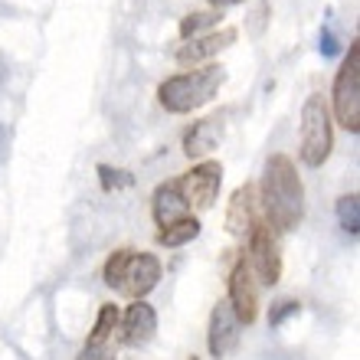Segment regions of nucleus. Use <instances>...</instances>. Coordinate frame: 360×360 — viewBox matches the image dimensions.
<instances>
[{
	"label": "nucleus",
	"mask_w": 360,
	"mask_h": 360,
	"mask_svg": "<svg viewBox=\"0 0 360 360\" xmlns=\"http://www.w3.org/2000/svg\"><path fill=\"white\" fill-rule=\"evenodd\" d=\"M259 207L272 233H292L304 219V184L288 154H272L259 180Z\"/></svg>",
	"instance_id": "nucleus-1"
},
{
	"label": "nucleus",
	"mask_w": 360,
	"mask_h": 360,
	"mask_svg": "<svg viewBox=\"0 0 360 360\" xmlns=\"http://www.w3.org/2000/svg\"><path fill=\"white\" fill-rule=\"evenodd\" d=\"M226 82V72L217 63H207V66L187 69V72H177V76L164 79L158 86V102H161L164 112L171 115H190L203 108L207 102H213L219 92V86Z\"/></svg>",
	"instance_id": "nucleus-2"
},
{
	"label": "nucleus",
	"mask_w": 360,
	"mask_h": 360,
	"mask_svg": "<svg viewBox=\"0 0 360 360\" xmlns=\"http://www.w3.org/2000/svg\"><path fill=\"white\" fill-rule=\"evenodd\" d=\"M331 151H334L331 108H328L321 92H314L302 105V144H298V154H302L304 167H321L331 158Z\"/></svg>",
	"instance_id": "nucleus-3"
},
{
	"label": "nucleus",
	"mask_w": 360,
	"mask_h": 360,
	"mask_svg": "<svg viewBox=\"0 0 360 360\" xmlns=\"http://www.w3.org/2000/svg\"><path fill=\"white\" fill-rule=\"evenodd\" d=\"M331 118L344 131H360V39H351V49L344 56L331 89Z\"/></svg>",
	"instance_id": "nucleus-4"
},
{
	"label": "nucleus",
	"mask_w": 360,
	"mask_h": 360,
	"mask_svg": "<svg viewBox=\"0 0 360 360\" xmlns=\"http://www.w3.org/2000/svg\"><path fill=\"white\" fill-rule=\"evenodd\" d=\"M246 262L252 269L259 285H278L282 278V249H278V239H275L272 229L259 219L252 233H249V252H246Z\"/></svg>",
	"instance_id": "nucleus-5"
},
{
	"label": "nucleus",
	"mask_w": 360,
	"mask_h": 360,
	"mask_svg": "<svg viewBox=\"0 0 360 360\" xmlns=\"http://www.w3.org/2000/svg\"><path fill=\"white\" fill-rule=\"evenodd\" d=\"M177 184H180V193L187 197L190 210H210L219 197V187H223V164L197 161Z\"/></svg>",
	"instance_id": "nucleus-6"
},
{
	"label": "nucleus",
	"mask_w": 360,
	"mask_h": 360,
	"mask_svg": "<svg viewBox=\"0 0 360 360\" xmlns=\"http://www.w3.org/2000/svg\"><path fill=\"white\" fill-rule=\"evenodd\" d=\"M226 302L236 311L239 324H252L259 318V282H256V275H252V269H249L246 256H239L236 266L229 269Z\"/></svg>",
	"instance_id": "nucleus-7"
},
{
	"label": "nucleus",
	"mask_w": 360,
	"mask_h": 360,
	"mask_svg": "<svg viewBox=\"0 0 360 360\" xmlns=\"http://www.w3.org/2000/svg\"><path fill=\"white\" fill-rule=\"evenodd\" d=\"M161 272H164L161 259L154 256V252H138V249H134L131 259H128V266H124L122 285H118V295L131 298V302H144V298L158 288Z\"/></svg>",
	"instance_id": "nucleus-8"
},
{
	"label": "nucleus",
	"mask_w": 360,
	"mask_h": 360,
	"mask_svg": "<svg viewBox=\"0 0 360 360\" xmlns=\"http://www.w3.org/2000/svg\"><path fill=\"white\" fill-rule=\"evenodd\" d=\"M239 39V30L236 27H223V30H210L203 37H193V39H184L177 49V66H187V69H197L203 63H210L213 56H219L223 49H229L233 43Z\"/></svg>",
	"instance_id": "nucleus-9"
},
{
	"label": "nucleus",
	"mask_w": 360,
	"mask_h": 360,
	"mask_svg": "<svg viewBox=\"0 0 360 360\" xmlns=\"http://www.w3.org/2000/svg\"><path fill=\"white\" fill-rule=\"evenodd\" d=\"M239 334H243V324H239L236 311L229 308V302H223L210 311V324H207V347H210V357H229V354L236 351L239 344Z\"/></svg>",
	"instance_id": "nucleus-10"
},
{
	"label": "nucleus",
	"mask_w": 360,
	"mask_h": 360,
	"mask_svg": "<svg viewBox=\"0 0 360 360\" xmlns=\"http://www.w3.org/2000/svg\"><path fill=\"white\" fill-rule=\"evenodd\" d=\"M118 341L124 347H144V344L154 341L158 334V311H154L148 302H131L124 308L122 321H118Z\"/></svg>",
	"instance_id": "nucleus-11"
},
{
	"label": "nucleus",
	"mask_w": 360,
	"mask_h": 360,
	"mask_svg": "<svg viewBox=\"0 0 360 360\" xmlns=\"http://www.w3.org/2000/svg\"><path fill=\"white\" fill-rule=\"evenodd\" d=\"M259 223V197L252 184L233 190V197L226 203V233L233 239H249L252 226Z\"/></svg>",
	"instance_id": "nucleus-12"
},
{
	"label": "nucleus",
	"mask_w": 360,
	"mask_h": 360,
	"mask_svg": "<svg viewBox=\"0 0 360 360\" xmlns=\"http://www.w3.org/2000/svg\"><path fill=\"white\" fill-rule=\"evenodd\" d=\"M223 131H226V122L219 115H210L203 122H193L184 134V154L190 161H207L210 154L219 148L223 141Z\"/></svg>",
	"instance_id": "nucleus-13"
},
{
	"label": "nucleus",
	"mask_w": 360,
	"mask_h": 360,
	"mask_svg": "<svg viewBox=\"0 0 360 360\" xmlns=\"http://www.w3.org/2000/svg\"><path fill=\"white\" fill-rule=\"evenodd\" d=\"M151 217H154V223H158L161 229H167V226H174L177 219L190 217V203H187V197L180 193L177 180H167V184H161V187L154 190Z\"/></svg>",
	"instance_id": "nucleus-14"
},
{
	"label": "nucleus",
	"mask_w": 360,
	"mask_h": 360,
	"mask_svg": "<svg viewBox=\"0 0 360 360\" xmlns=\"http://www.w3.org/2000/svg\"><path fill=\"white\" fill-rule=\"evenodd\" d=\"M200 229H203V223H200L197 217H184V219H177L174 226L158 229V243L167 249H180V246H187V243H193V239L200 236Z\"/></svg>",
	"instance_id": "nucleus-15"
},
{
	"label": "nucleus",
	"mask_w": 360,
	"mask_h": 360,
	"mask_svg": "<svg viewBox=\"0 0 360 360\" xmlns=\"http://www.w3.org/2000/svg\"><path fill=\"white\" fill-rule=\"evenodd\" d=\"M219 20H223V10H190L187 17L180 20V39L203 37V33L219 27Z\"/></svg>",
	"instance_id": "nucleus-16"
},
{
	"label": "nucleus",
	"mask_w": 360,
	"mask_h": 360,
	"mask_svg": "<svg viewBox=\"0 0 360 360\" xmlns=\"http://www.w3.org/2000/svg\"><path fill=\"white\" fill-rule=\"evenodd\" d=\"M118 321H122L118 304H102V308H98V318H95V324H92V334H89L86 344H112L115 331H118Z\"/></svg>",
	"instance_id": "nucleus-17"
},
{
	"label": "nucleus",
	"mask_w": 360,
	"mask_h": 360,
	"mask_svg": "<svg viewBox=\"0 0 360 360\" xmlns=\"http://www.w3.org/2000/svg\"><path fill=\"white\" fill-rule=\"evenodd\" d=\"M338 223H341V229L344 233H351V236L360 233V193L357 190L338 197Z\"/></svg>",
	"instance_id": "nucleus-18"
},
{
	"label": "nucleus",
	"mask_w": 360,
	"mask_h": 360,
	"mask_svg": "<svg viewBox=\"0 0 360 360\" xmlns=\"http://www.w3.org/2000/svg\"><path fill=\"white\" fill-rule=\"evenodd\" d=\"M131 252L134 249H115L112 256L105 259V269H102V278H105V285L108 288H115L118 292V285H122V275H124V266H128V259H131Z\"/></svg>",
	"instance_id": "nucleus-19"
},
{
	"label": "nucleus",
	"mask_w": 360,
	"mask_h": 360,
	"mask_svg": "<svg viewBox=\"0 0 360 360\" xmlns=\"http://www.w3.org/2000/svg\"><path fill=\"white\" fill-rule=\"evenodd\" d=\"M98 180H102V190L112 193V190H124L131 187L134 177L128 171H118V167H108V164H98Z\"/></svg>",
	"instance_id": "nucleus-20"
},
{
	"label": "nucleus",
	"mask_w": 360,
	"mask_h": 360,
	"mask_svg": "<svg viewBox=\"0 0 360 360\" xmlns=\"http://www.w3.org/2000/svg\"><path fill=\"white\" fill-rule=\"evenodd\" d=\"M302 311V302H295V298H282V302L272 304V311H269V328H282L292 314Z\"/></svg>",
	"instance_id": "nucleus-21"
},
{
	"label": "nucleus",
	"mask_w": 360,
	"mask_h": 360,
	"mask_svg": "<svg viewBox=\"0 0 360 360\" xmlns=\"http://www.w3.org/2000/svg\"><path fill=\"white\" fill-rule=\"evenodd\" d=\"M76 360H115V344H86Z\"/></svg>",
	"instance_id": "nucleus-22"
},
{
	"label": "nucleus",
	"mask_w": 360,
	"mask_h": 360,
	"mask_svg": "<svg viewBox=\"0 0 360 360\" xmlns=\"http://www.w3.org/2000/svg\"><path fill=\"white\" fill-rule=\"evenodd\" d=\"M338 49H341V43H338V33H334L331 20H328V23L321 27V56L331 59V56H338Z\"/></svg>",
	"instance_id": "nucleus-23"
},
{
	"label": "nucleus",
	"mask_w": 360,
	"mask_h": 360,
	"mask_svg": "<svg viewBox=\"0 0 360 360\" xmlns=\"http://www.w3.org/2000/svg\"><path fill=\"white\" fill-rule=\"evenodd\" d=\"M210 10H226V7H236V4H246V0H207Z\"/></svg>",
	"instance_id": "nucleus-24"
}]
</instances>
